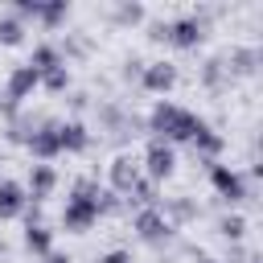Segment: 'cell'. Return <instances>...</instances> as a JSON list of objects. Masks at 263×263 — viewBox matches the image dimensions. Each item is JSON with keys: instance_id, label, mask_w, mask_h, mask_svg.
<instances>
[{"instance_id": "e0dca14e", "label": "cell", "mask_w": 263, "mask_h": 263, "mask_svg": "<svg viewBox=\"0 0 263 263\" xmlns=\"http://www.w3.org/2000/svg\"><path fill=\"white\" fill-rule=\"evenodd\" d=\"M21 37H25V21L16 12H4L0 16V45H16Z\"/></svg>"}, {"instance_id": "8fae6325", "label": "cell", "mask_w": 263, "mask_h": 263, "mask_svg": "<svg viewBox=\"0 0 263 263\" xmlns=\"http://www.w3.org/2000/svg\"><path fill=\"white\" fill-rule=\"evenodd\" d=\"M25 205H29L25 185H16V181H0V218H4V222H8V218H21Z\"/></svg>"}, {"instance_id": "ba28073f", "label": "cell", "mask_w": 263, "mask_h": 263, "mask_svg": "<svg viewBox=\"0 0 263 263\" xmlns=\"http://www.w3.org/2000/svg\"><path fill=\"white\" fill-rule=\"evenodd\" d=\"M25 148H29L41 164H45V160H53V156L62 152V144H58V119H41V127L33 132V140H29Z\"/></svg>"}, {"instance_id": "7a4b0ae2", "label": "cell", "mask_w": 263, "mask_h": 263, "mask_svg": "<svg viewBox=\"0 0 263 263\" xmlns=\"http://www.w3.org/2000/svg\"><path fill=\"white\" fill-rule=\"evenodd\" d=\"M37 86H41V78H37V70H33L29 62H25V66H12V70H8V82L0 86V90H4L8 111H16V103H21V99H29Z\"/></svg>"}, {"instance_id": "8992f818", "label": "cell", "mask_w": 263, "mask_h": 263, "mask_svg": "<svg viewBox=\"0 0 263 263\" xmlns=\"http://www.w3.org/2000/svg\"><path fill=\"white\" fill-rule=\"evenodd\" d=\"M140 86H144L148 95H168V90L177 86V66H173V62H148V66L140 70Z\"/></svg>"}, {"instance_id": "ffe728a7", "label": "cell", "mask_w": 263, "mask_h": 263, "mask_svg": "<svg viewBox=\"0 0 263 263\" xmlns=\"http://www.w3.org/2000/svg\"><path fill=\"white\" fill-rule=\"evenodd\" d=\"M218 230H222V234H226V238H230V242H238V238H242V234H247V222H242V218H238V214H226V218H222V222H218Z\"/></svg>"}, {"instance_id": "44dd1931", "label": "cell", "mask_w": 263, "mask_h": 263, "mask_svg": "<svg viewBox=\"0 0 263 263\" xmlns=\"http://www.w3.org/2000/svg\"><path fill=\"white\" fill-rule=\"evenodd\" d=\"M115 21L119 25H140L144 21V4H119L115 8Z\"/></svg>"}, {"instance_id": "2e32d148", "label": "cell", "mask_w": 263, "mask_h": 263, "mask_svg": "<svg viewBox=\"0 0 263 263\" xmlns=\"http://www.w3.org/2000/svg\"><path fill=\"white\" fill-rule=\"evenodd\" d=\"M37 127H41V119H33V115H8V140L12 144H29Z\"/></svg>"}, {"instance_id": "277c9868", "label": "cell", "mask_w": 263, "mask_h": 263, "mask_svg": "<svg viewBox=\"0 0 263 263\" xmlns=\"http://www.w3.org/2000/svg\"><path fill=\"white\" fill-rule=\"evenodd\" d=\"M132 226H136V234H140L144 242H168V234H173V226L164 222V214H160V205H148V210H136V218H132Z\"/></svg>"}, {"instance_id": "5b68a950", "label": "cell", "mask_w": 263, "mask_h": 263, "mask_svg": "<svg viewBox=\"0 0 263 263\" xmlns=\"http://www.w3.org/2000/svg\"><path fill=\"white\" fill-rule=\"evenodd\" d=\"M201 37H205V21H201L197 12H189V16L168 21V37H164V41H173L177 49H193Z\"/></svg>"}, {"instance_id": "4fadbf2b", "label": "cell", "mask_w": 263, "mask_h": 263, "mask_svg": "<svg viewBox=\"0 0 263 263\" xmlns=\"http://www.w3.org/2000/svg\"><path fill=\"white\" fill-rule=\"evenodd\" d=\"M222 144H226V140H222L210 123H197V132H193V140H189V148H193L201 160H210V164H214V156L222 152Z\"/></svg>"}, {"instance_id": "d4e9b609", "label": "cell", "mask_w": 263, "mask_h": 263, "mask_svg": "<svg viewBox=\"0 0 263 263\" xmlns=\"http://www.w3.org/2000/svg\"><path fill=\"white\" fill-rule=\"evenodd\" d=\"M251 263H263V259H259V255H251Z\"/></svg>"}, {"instance_id": "7402d4cb", "label": "cell", "mask_w": 263, "mask_h": 263, "mask_svg": "<svg viewBox=\"0 0 263 263\" xmlns=\"http://www.w3.org/2000/svg\"><path fill=\"white\" fill-rule=\"evenodd\" d=\"M99 263H136V259H132V251H107Z\"/></svg>"}, {"instance_id": "d6986e66", "label": "cell", "mask_w": 263, "mask_h": 263, "mask_svg": "<svg viewBox=\"0 0 263 263\" xmlns=\"http://www.w3.org/2000/svg\"><path fill=\"white\" fill-rule=\"evenodd\" d=\"M41 86H45V90H66V86H70V70H66V62L53 66V70H45V74H41Z\"/></svg>"}, {"instance_id": "3957f363", "label": "cell", "mask_w": 263, "mask_h": 263, "mask_svg": "<svg viewBox=\"0 0 263 263\" xmlns=\"http://www.w3.org/2000/svg\"><path fill=\"white\" fill-rule=\"evenodd\" d=\"M140 164L148 168V181H164V177H173V168H177V152H173V144H164V140H148Z\"/></svg>"}, {"instance_id": "5bb4252c", "label": "cell", "mask_w": 263, "mask_h": 263, "mask_svg": "<svg viewBox=\"0 0 263 263\" xmlns=\"http://www.w3.org/2000/svg\"><path fill=\"white\" fill-rule=\"evenodd\" d=\"M25 247H29L33 255H49V251H53V230H49L45 222H29V226H25Z\"/></svg>"}, {"instance_id": "9a60e30c", "label": "cell", "mask_w": 263, "mask_h": 263, "mask_svg": "<svg viewBox=\"0 0 263 263\" xmlns=\"http://www.w3.org/2000/svg\"><path fill=\"white\" fill-rule=\"evenodd\" d=\"M66 58H62V49L58 45H49V41H41V45H33V58H29V66L37 70V78L45 74V70H53V66H62Z\"/></svg>"}, {"instance_id": "30bf717a", "label": "cell", "mask_w": 263, "mask_h": 263, "mask_svg": "<svg viewBox=\"0 0 263 263\" xmlns=\"http://www.w3.org/2000/svg\"><path fill=\"white\" fill-rule=\"evenodd\" d=\"M58 144H62V152H86V148H90V132H86V123H82V119H66V123H58Z\"/></svg>"}, {"instance_id": "52a82bcc", "label": "cell", "mask_w": 263, "mask_h": 263, "mask_svg": "<svg viewBox=\"0 0 263 263\" xmlns=\"http://www.w3.org/2000/svg\"><path fill=\"white\" fill-rule=\"evenodd\" d=\"M140 177H144V168H140V160H136V156H127V152H123V156H115V160H111L107 181H111V193H115V197H123Z\"/></svg>"}, {"instance_id": "6da1fadb", "label": "cell", "mask_w": 263, "mask_h": 263, "mask_svg": "<svg viewBox=\"0 0 263 263\" xmlns=\"http://www.w3.org/2000/svg\"><path fill=\"white\" fill-rule=\"evenodd\" d=\"M197 115L193 111H185V107H177V103H156L152 107V119H148V132H152V140H164V144H173V140H193V132H197Z\"/></svg>"}, {"instance_id": "cb8c5ba5", "label": "cell", "mask_w": 263, "mask_h": 263, "mask_svg": "<svg viewBox=\"0 0 263 263\" xmlns=\"http://www.w3.org/2000/svg\"><path fill=\"white\" fill-rule=\"evenodd\" d=\"M0 107H4V111H8V103H4V90H0ZM8 115H16V111H8Z\"/></svg>"}, {"instance_id": "7c38bea8", "label": "cell", "mask_w": 263, "mask_h": 263, "mask_svg": "<svg viewBox=\"0 0 263 263\" xmlns=\"http://www.w3.org/2000/svg\"><path fill=\"white\" fill-rule=\"evenodd\" d=\"M53 185H58V173H53L49 164H33V168H29V189H25V193H29V201L37 205V201H45V197L53 193Z\"/></svg>"}, {"instance_id": "9c48e42d", "label": "cell", "mask_w": 263, "mask_h": 263, "mask_svg": "<svg viewBox=\"0 0 263 263\" xmlns=\"http://www.w3.org/2000/svg\"><path fill=\"white\" fill-rule=\"evenodd\" d=\"M210 181H214L218 197H226V201H242V197H247V181H242L230 164H210Z\"/></svg>"}, {"instance_id": "ac0fdd59", "label": "cell", "mask_w": 263, "mask_h": 263, "mask_svg": "<svg viewBox=\"0 0 263 263\" xmlns=\"http://www.w3.org/2000/svg\"><path fill=\"white\" fill-rule=\"evenodd\" d=\"M66 12H70V4H66V0H49V4H41V12H37V21L53 29V25H62V21H66Z\"/></svg>"}, {"instance_id": "603a6c76", "label": "cell", "mask_w": 263, "mask_h": 263, "mask_svg": "<svg viewBox=\"0 0 263 263\" xmlns=\"http://www.w3.org/2000/svg\"><path fill=\"white\" fill-rule=\"evenodd\" d=\"M45 263H70V255H62V251H49V255H45Z\"/></svg>"}]
</instances>
